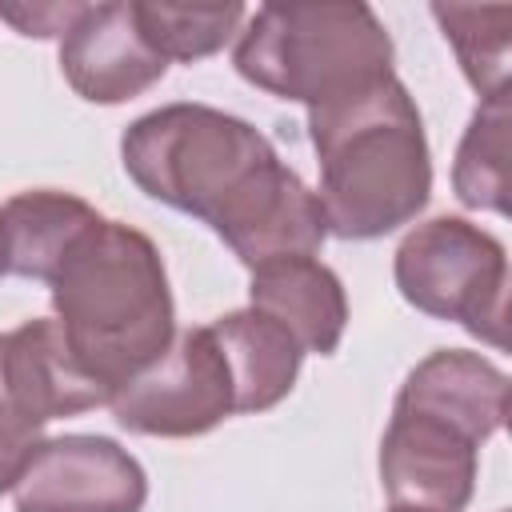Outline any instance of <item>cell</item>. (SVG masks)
Returning a JSON list of instances; mask_svg holds the SVG:
<instances>
[{
	"label": "cell",
	"mask_w": 512,
	"mask_h": 512,
	"mask_svg": "<svg viewBox=\"0 0 512 512\" xmlns=\"http://www.w3.org/2000/svg\"><path fill=\"white\" fill-rule=\"evenodd\" d=\"M144 500V464L96 432L40 440L12 484L16 512H144Z\"/></svg>",
	"instance_id": "obj_8"
},
{
	"label": "cell",
	"mask_w": 512,
	"mask_h": 512,
	"mask_svg": "<svg viewBox=\"0 0 512 512\" xmlns=\"http://www.w3.org/2000/svg\"><path fill=\"white\" fill-rule=\"evenodd\" d=\"M384 20L360 4H260L248 12L232 68L252 88L304 104V112L348 100L396 76Z\"/></svg>",
	"instance_id": "obj_4"
},
{
	"label": "cell",
	"mask_w": 512,
	"mask_h": 512,
	"mask_svg": "<svg viewBox=\"0 0 512 512\" xmlns=\"http://www.w3.org/2000/svg\"><path fill=\"white\" fill-rule=\"evenodd\" d=\"M128 180L156 204L208 224L252 272L280 256H320L328 224L316 192L272 140L212 104H164L120 136Z\"/></svg>",
	"instance_id": "obj_1"
},
{
	"label": "cell",
	"mask_w": 512,
	"mask_h": 512,
	"mask_svg": "<svg viewBox=\"0 0 512 512\" xmlns=\"http://www.w3.org/2000/svg\"><path fill=\"white\" fill-rule=\"evenodd\" d=\"M4 236H8V272L24 280L48 284L72 244L100 220V212L60 188H28L16 192L4 208Z\"/></svg>",
	"instance_id": "obj_14"
},
{
	"label": "cell",
	"mask_w": 512,
	"mask_h": 512,
	"mask_svg": "<svg viewBox=\"0 0 512 512\" xmlns=\"http://www.w3.org/2000/svg\"><path fill=\"white\" fill-rule=\"evenodd\" d=\"M432 20L452 44L464 80L480 100L508 96V64H512V8L508 4H432Z\"/></svg>",
	"instance_id": "obj_15"
},
{
	"label": "cell",
	"mask_w": 512,
	"mask_h": 512,
	"mask_svg": "<svg viewBox=\"0 0 512 512\" xmlns=\"http://www.w3.org/2000/svg\"><path fill=\"white\" fill-rule=\"evenodd\" d=\"M328 236L380 240L412 224L432 196V152L400 76L308 112Z\"/></svg>",
	"instance_id": "obj_3"
},
{
	"label": "cell",
	"mask_w": 512,
	"mask_h": 512,
	"mask_svg": "<svg viewBox=\"0 0 512 512\" xmlns=\"http://www.w3.org/2000/svg\"><path fill=\"white\" fill-rule=\"evenodd\" d=\"M480 444L460 428L392 408V420L380 436V488L388 508L408 512H464L476 492Z\"/></svg>",
	"instance_id": "obj_9"
},
{
	"label": "cell",
	"mask_w": 512,
	"mask_h": 512,
	"mask_svg": "<svg viewBox=\"0 0 512 512\" xmlns=\"http://www.w3.org/2000/svg\"><path fill=\"white\" fill-rule=\"evenodd\" d=\"M112 420L136 436L188 440L236 416L228 360L208 324L176 332L168 352L132 376L112 400Z\"/></svg>",
	"instance_id": "obj_7"
},
{
	"label": "cell",
	"mask_w": 512,
	"mask_h": 512,
	"mask_svg": "<svg viewBox=\"0 0 512 512\" xmlns=\"http://www.w3.org/2000/svg\"><path fill=\"white\" fill-rule=\"evenodd\" d=\"M392 408L436 416L484 448L508 416V372L480 352L436 348L404 376Z\"/></svg>",
	"instance_id": "obj_11"
},
{
	"label": "cell",
	"mask_w": 512,
	"mask_h": 512,
	"mask_svg": "<svg viewBox=\"0 0 512 512\" xmlns=\"http://www.w3.org/2000/svg\"><path fill=\"white\" fill-rule=\"evenodd\" d=\"M88 408H108V396L80 372L52 316L0 332V496L12 492L44 428Z\"/></svg>",
	"instance_id": "obj_6"
},
{
	"label": "cell",
	"mask_w": 512,
	"mask_h": 512,
	"mask_svg": "<svg viewBox=\"0 0 512 512\" xmlns=\"http://www.w3.org/2000/svg\"><path fill=\"white\" fill-rule=\"evenodd\" d=\"M392 280L416 312L508 348V252L488 228L464 216L416 224L392 256Z\"/></svg>",
	"instance_id": "obj_5"
},
{
	"label": "cell",
	"mask_w": 512,
	"mask_h": 512,
	"mask_svg": "<svg viewBox=\"0 0 512 512\" xmlns=\"http://www.w3.org/2000/svg\"><path fill=\"white\" fill-rule=\"evenodd\" d=\"M84 12L80 0H32V4H0V20L12 24L20 36H36V40H60L76 16Z\"/></svg>",
	"instance_id": "obj_18"
},
{
	"label": "cell",
	"mask_w": 512,
	"mask_h": 512,
	"mask_svg": "<svg viewBox=\"0 0 512 512\" xmlns=\"http://www.w3.org/2000/svg\"><path fill=\"white\" fill-rule=\"evenodd\" d=\"M388 512H408V508H388Z\"/></svg>",
	"instance_id": "obj_20"
},
{
	"label": "cell",
	"mask_w": 512,
	"mask_h": 512,
	"mask_svg": "<svg viewBox=\"0 0 512 512\" xmlns=\"http://www.w3.org/2000/svg\"><path fill=\"white\" fill-rule=\"evenodd\" d=\"M0 276H8V236H4V216H0Z\"/></svg>",
	"instance_id": "obj_19"
},
{
	"label": "cell",
	"mask_w": 512,
	"mask_h": 512,
	"mask_svg": "<svg viewBox=\"0 0 512 512\" xmlns=\"http://www.w3.org/2000/svg\"><path fill=\"white\" fill-rule=\"evenodd\" d=\"M140 32L172 64H196L216 56L232 36H240L248 8L244 4H152L132 0Z\"/></svg>",
	"instance_id": "obj_17"
},
{
	"label": "cell",
	"mask_w": 512,
	"mask_h": 512,
	"mask_svg": "<svg viewBox=\"0 0 512 512\" xmlns=\"http://www.w3.org/2000/svg\"><path fill=\"white\" fill-rule=\"evenodd\" d=\"M60 72L88 104H128L164 80L168 60L140 32L132 0L84 4L60 36Z\"/></svg>",
	"instance_id": "obj_10"
},
{
	"label": "cell",
	"mask_w": 512,
	"mask_h": 512,
	"mask_svg": "<svg viewBox=\"0 0 512 512\" xmlns=\"http://www.w3.org/2000/svg\"><path fill=\"white\" fill-rule=\"evenodd\" d=\"M248 308L272 316L304 356H332L348 328V296L340 276L316 256H280L248 272Z\"/></svg>",
	"instance_id": "obj_12"
},
{
	"label": "cell",
	"mask_w": 512,
	"mask_h": 512,
	"mask_svg": "<svg viewBox=\"0 0 512 512\" xmlns=\"http://www.w3.org/2000/svg\"><path fill=\"white\" fill-rule=\"evenodd\" d=\"M48 296L72 360L108 400L176 340L164 256L124 220L100 216L52 272Z\"/></svg>",
	"instance_id": "obj_2"
},
{
	"label": "cell",
	"mask_w": 512,
	"mask_h": 512,
	"mask_svg": "<svg viewBox=\"0 0 512 512\" xmlns=\"http://www.w3.org/2000/svg\"><path fill=\"white\" fill-rule=\"evenodd\" d=\"M508 96L480 100L452 160V192L464 208L508 216Z\"/></svg>",
	"instance_id": "obj_16"
},
{
	"label": "cell",
	"mask_w": 512,
	"mask_h": 512,
	"mask_svg": "<svg viewBox=\"0 0 512 512\" xmlns=\"http://www.w3.org/2000/svg\"><path fill=\"white\" fill-rule=\"evenodd\" d=\"M208 328L228 360L236 416L268 412L296 388L304 348L272 316H264L256 308H236V312L216 316Z\"/></svg>",
	"instance_id": "obj_13"
}]
</instances>
